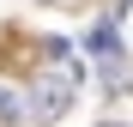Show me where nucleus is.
<instances>
[{"label": "nucleus", "mask_w": 133, "mask_h": 127, "mask_svg": "<svg viewBox=\"0 0 133 127\" xmlns=\"http://www.w3.org/2000/svg\"><path fill=\"white\" fill-rule=\"evenodd\" d=\"M103 127H127V121H103Z\"/></svg>", "instance_id": "obj_4"}, {"label": "nucleus", "mask_w": 133, "mask_h": 127, "mask_svg": "<svg viewBox=\"0 0 133 127\" xmlns=\"http://www.w3.org/2000/svg\"><path fill=\"white\" fill-rule=\"evenodd\" d=\"M0 127H36L30 121V97L18 91L12 79H0Z\"/></svg>", "instance_id": "obj_3"}, {"label": "nucleus", "mask_w": 133, "mask_h": 127, "mask_svg": "<svg viewBox=\"0 0 133 127\" xmlns=\"http://www.w3.org/2000/svg\"><path fill=\"white\" fill-rule=\"evenodd\" d=\"M79 61L73 55H42V67H36V79H30V121L36 127H55L66 109H73V97H79Z\"/></svg>", "instance_id": "obj_1"}, {"label": "nucleus", "mask_w": 133, "mask_h": 127, "mask_svg": "<svg viewBox=\"0 0 133 127\" xmlns=\"http://www.w3.org/2000/svg\"><path fill=\"white\" fill-rule=\"evenodd\" d=\"M85 55L103 67V61H121V55H127V42H121L115 24H91V30H85Z\"/></svg>", "instance_id": "obj_2"}]
</instances>
